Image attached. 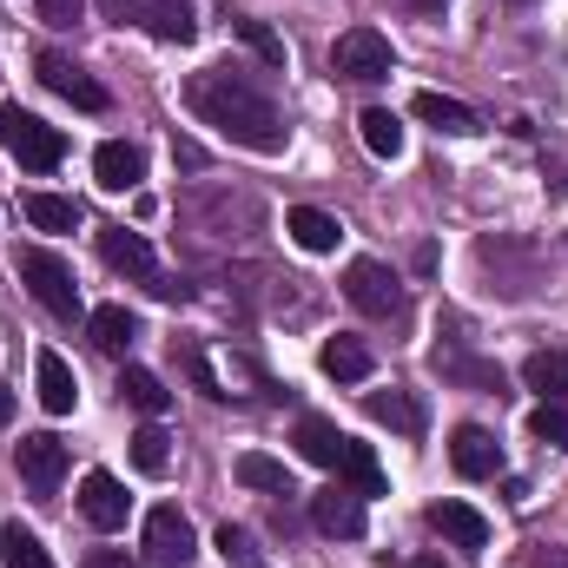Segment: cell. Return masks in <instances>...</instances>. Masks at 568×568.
<instances>
[{
	"label": "cell",
	"instance_id": "6",
	"mask_svg": "<svg viewBox=\"0 0 568 568\" xmlns=\"http://www.w3.org/2000/svg\"><path fill=\"white\" fill-rule=\"evenodd\" d=\"M331 73H337V80H357V87L390 80V40H384L377 27H351V33H337V47H331Z\"/></svg>",
	"mask_w": 568,
	"mask_h": 568
},
{
	"label": "cell",
	"instance_id": "32",
	"mask_svg": "<svg viewBox=\"0 0 568 568\" xmlns=\"http://www.w3.org/2000/svg\"><path fill=\"white\" fill-rule=\"evenodd\" d=\"M529 436H536V443H556V449H568V404H542V410L529 417Z\"/></svg>",
	"mask_w": 568,
	"mask_h": 568
},
{
	"label": "cell",
	"instance_id": "7",
	"mask_svg": "<svg viewBox=\"0 0 568 568\" xmlns=\"http://www.w3.org/2000/svg\"><path fill=\"white\" fill-rule=\"evenodd\" d=\"M344 297L364 311V317H397L404 311V284L390 265H377V258H351V272H344Z\"/></svg>",
	"mask_w": 568,
	"mask_h": 568
},
{
	"label": "cell",
	"instance_id": "34",
	"mask_svg": "<svg viewBox=\"0 0 568 568\" xmlns=\"http://www.w3.org/2000/svg\"><path fill=\"white\" fill-rule=\"evenodd\" d=\"M185 371H192V384H199L205 397H225V384L212 377V364H205V351H192V344H185Z\"/></svg>",
	"mask_w": 568,
	"mask_h": 568
},
{
	"label": "cell",
	"instance_id": "8",
	"mask_svg": "<svg viewBox=\"0 0 568 568\" xmlns=\"http://www.w3.org/2000/svg\"><path fill=\"white\" fill-rule=\"evenodd\" d=\"M33 73H40L67 106H80V113H106V87H100L80 60H67V53H53V47H47V53L33 60Z\"/></svg>",
	"mask_w": 568,
	"mask_h": 568
},
{
	"label": "cell",
	"instance_id": "25",
	"mask_svg": "<svg viewBox=\"0 0 568 568\" xmlns=\"http://www.w3.org/2000/svg\"><path fill=\"white\" fill-rule=\"evenodd\" d=\"M232 476H239L245 489H258V496H291V469L272 463V456H258V449H245V456L232 463Z\"/></svg>",
	"mask_w": 568,
	"mask_h": 568
},
{
	"label": "cell",
	"instance_id": "18",
	"mask_svg": "<svg viewBox=\"0 0 568 568\" xmlns=\"http://www.w3.org/2000/svg\"><path fill=\"white\" fill-rule=\"evenodd\" d=\"M410 113H417L424 126H436V133H456V140L483 133V120H476L463 100H449V93H417V100H410Z\"/></svg>",
	"mask_w": 568,
	"mask_h": 568
},
{
	"label": "cell",
	"instance_id": "13",
	"mask_svg": "<svg viewBox=\"0 0 568 568\" xmlns=\"http://www.w3.org/2000/svg\"><path fill=\"white\" fill-rule=\"evenodd\" d=\"M424 516H429V529H436L443 542H456V549H469V556H476V549L489 542V523H483V516H476L469 503H456V496H443V503H429Z\"/></svg>",
	"mask_w": 568,
	"mask_h": 568
},
{
	"label": "cell",
	"instance_id": "40",
	"mask_svg": "<svg viewBox=\"0 0 568 568\" xmlns=\"http://www.w3.org/2000/svg\"><path fill=\"white\" fill-rule=\"evenodd\" d=\"M523 7H529V0H523Z\"/></svg>",
	"mask_w": 568,
	"mask_h": 568
},
{
	"label": "cell",
	"instance_id": "5",
	"mask_svg": "<svg viewBox=\"0 0 568 568\" xmlns=\"http://www.w3.org/2000/svg\"><path fill=\"white\" fill-rule=\"evenodd\" d=\"M100 258L113 265V272H126V278L152 284V297H185V284H172L165 272H159V258H152V245H145L133 225H106L100 232Z\"/></svg>",
	"mask_w": 568,
	"mask_h": 568
},
{
	"label": "cell",
	"instance_id": "10",
	"mask_svg": "<svg viewBox=\"0 0 568 568\" xmlns=\"http://www.w3.org/2000/svg\"><path fill=\"white\" fill-rule=\"evenodd\" d=\"M145 556L159 568H185L199 556V536H192V523H185L172 503H159V509L145 516Z\"/></svg>",
	"mask_w": 568,
	"mask_h": 568
},
{
	"label": "cell",
	"instance_id": "19",
	"mask_svg": "<svg viewBox=\"0 0 568 568\" xmlns=\"http://www.w3.org/2000/svg\"><path fill=\"white\" fill-rule=\"evenodd\" d=\"M284 232H291L304 252H317V258L337 252V239H344V225H337L331 212H317V205H291V212H284Z\"/></svg>",
	"mask_w": 568,
	"mask_h": 568
},
{
	"label": "cell",
	"instance_id": "37",
	"mask_svg": "<svg viewBox=\"0 0 568 568\" xmlns=\"http://www.w3.org/2000/svg\"><path fill=\"white\" fill-rule=\"evenodd\" d=\"M404 7H410V13H443L449 0H404Z\"/></svg>",
	"mask_w": 568,
	"mask_h": 568
},
{
	"label": "cell",
	"instance_id": "3",
	"mask_svg": "<svg viewBox=\"0 0 568 568\" xmlns=\"http://www.w3.org/2000/svg\"><path fill=\"white\" fill-rule=\"evenodd\" d=\"M20 284L60 317V324H80L87 317V304H80V284H73V272H67V258H53V252H20Z\"/></svg>",
	"mask_w": 568,
	"mask_h": 568
},
{
	"label": "cell",
	"instance_id": "1",
	"mask_svg": "<svg viewBox=\"0 0 568 568\" xmlns=\"http://www.w3.org/2000/svg\"><path fill=\"white\" fill-rule=\"evenodd\" d=\"M185 106L205 120V126H219L232 145H245V152H258V159H278L284 152V120L278 106L252 87V80H239L232 67H212V73H192V87H185Z\"/></svg>",
	"mask_w": 568,
	"mask_h": 568
},
{
	"label": "cell",
	"instance_id": "24",
	"mask_svg": "<svg viewBox=\"0 0 568 568\" xmlns=\"http://www.w3.org/2000/svg\"><path fill=\"white\" fill-rule=\"evenodd\" d=\"M317 364H324V377H337V384H364V377H371V351H364L357 337H331V344L317 351Z\"/></svg>",
	"mask_w": 568,
	"mask_h": 568
},
{
	"label": "cell",
	"instance_id": "16",
	"mask_svg": "<svg viewBox=\"0 0 568 568\" xmlns=\"http://www.w3.org/2000/svg\"><path fill=\"white\" fill-rule=\"evenodd\" d=\"M93 179H100L106 192H133V185L145 179V152L126 145V140H106L100 152H93Z\"/></svg>",
	"mask_w": 568,
	"mask_h": 568
},
{
	"label": "cell",
	"instance_id": "14",
	"mask_svg": "<svg viewBox=\"0 0 568 568\" xmlns=\"http://www.w3.org/2000/svg\"><path fill=\"white\" fill-rule=\"evenodd\" d=\"M33 384H40V410H47V417H73L80 384H73V371H67L60 351H40V357H33Z\"/></svg>",
	"mask_w": 568,
	"mask_h": 568
},
{
	"label": "cell",
	"instance_id": "38",
	"mask_svg": "<svg viewBox=\"0 0 568 568\" xmlns=\"http://www.w3.org/2000/svg\"><path fill=\"white\" fill-rule=\"evenodd\" d=\"M7 417H13V390L0 384V424H7Z\"/></svg>",
	"mask_w": 568,
	"mask_h": 568
},
{
	"label": "cell",
	"instance_id": "4",
	"mask_svg": "<svg viewBox=\"0 0 568 568\" xmlns=\"http://www.w3.org/2000/svg\"><path fill=\"white\" fill-rule=\"evenodd\" d=\"M0 145H7L27 172H53V165L67 159V140H60L47 120H33L27 106H0Z\"/></svg>",
	"mask_w": 568,
	"mask_h": 568
},
{
	"label": "cell",
	"instance_id": "9",
	"mask_svg": "<svg viewBox=\"0 0 568 568\" xmlns=\"http://www.w3.org/2000/svg\"><path fill=\"white\" fill-rule=\"evenodd\" d=\"M13 463H20V476H27L33 496H53L60 476H67V443H60L53 429H27V436L13 443Z\"/></svg>",
	"mask_w": 568,
	"mask_h": 568
},
{
	"label": "cell",
	"instance_id": "23",
	"mask_svg": "<svg viewBox=\"0 0 568 568\" xmlns=\"http://www.w3.org/2000/svg\"><path fill=\"white\" fill-rule=\"evenodd\" d=\"M120 397H126L140 417H165V410H172V390H165L145 364H126V371H120Z\"/></svg>",
	"mask_w": 568,
	"mask_h": 568
},
{
	"label": "cell",
	"instance_id": "17",
	"mask_svg": "<svg viewBox=\"0 0 568 568\" xmlns=\"http://www.w3.org/2000/svg\"><path fill=\"white\" fill-rule=\"evenodd\" d=\"M87 337H93L106 357H126L133 337H140V317H133L126 304H100V311H87Z\"/></svg>",
	"mask_w": 568,
	"mask_h": 568
},
{
	"label": "cell",
	"instance_id": "22",
	"mask_svg": "<svg viewBox=\"0 0 568 568\" xmlns=\"http://www.w3.org/2000/svg\"><path fill=\"white\" fill-rule=\"evenodd\" d=\"M523 384L542 397V404H568V351H536L523 364Z\"/></svg>",
	"mask_w": 568,
	"mask_h": 568
},
{
	"label": "cell",
	"instance_id": "20",
	"mask_svg": "<svg viewBox=\"0 0 568 568\" xmlns=\"http://www.w3.org/2000/svg\"><path fill=\"white\" fill-rule=\"evenodd\" d=\"M344 429L337 424H324V417H297V456L304 463H317V469H337L344 463Z\"/></svg>",
	"mask_w": 568,
	"mask_h": 568
},
{
	"label": "cell",
	"instance_id": "2",
	"mask_svg": "<svg viewBox=\"0 0 568 568\" xmlns=\"http://www.w3.org/2000/svg\"><path fill=\"white\" fill-rule=\"evenodd\" d=\"M100 20H113V27H145V33L165 40V47L199 40V13H192V0H100Z\"/></svg>",
	"mask_w": 568,
	"mask_h": 568
},
{
	"label": "cell",
	"instance_id": "39",
	"mask_svg": "<svg viewBox=\"0 0 568 568\" xmlns=\"http://www.w3.org/2000/svg\"><path fill=\"white\" fill-rule=\"evenodd\" d=\"M410 568H443V562H410Z\"/></svg>",
	"mask_w": 568,
	"mask_h": 568
},
{
	"label": "cell",
	"instance_id": "21",
	"mask_svg": "<svg viewBox=\"0 0 568 568\" xmlns=\"http://www.w3.org/2000/svg\"><path fill=\"white\" fill-rule=\"evenodd\" d=\"M364 410H371L377 424H390L397 436H424V404H417L410 390H371Z\"/></svg>",
	"mask_w": 568,
	"mask_h": 568
},
{
	"label": "cell",
	"instance_id": "36",
	"mask_svg": "<svg viewBox=\"0 0 568 568\" xmlns=\"http://www.w3.org/2000/svg\"><path fill=\"white\" fill-rule=\"evenodd\" d=\"M80 568H140V562H133L126 549H87V562Z\"/></svg>",
	"mask_w": 568,
	"mask_h": 568
},
{
	"label": "cell",
	"instance_id": "26",
	"mask_svg": "<svg viewBox=\"0 0 568 568\" xmlns=\"http://www.w3.org/2000/svg\"><path fill=\"white\" fill-rule=\"evenodd\" d=\"M27 225H33V232H73V225H80V199L27 192Z\"/></svg>",
	"mask_w": 568,
	"mask_h": 568
},
{
	"label": "cell",
	"instance_id": "33",
	"mask_svg": "<svg viewBox=\"0 0 568 568\" xmlns=\"http://www.w3.org/2000/svg\"><path fill=\"white\" fill-rule=\"evenodd\" d=\"M219 556H225L232 568H265V562H258V549H252V536H245V529H232V523L219 529Z\"/></svg>",
	"mask_w": 568,
	"mask_h": 568
},
{
	"label": "cell",
	"instance_id": "12",
	"mask_svg": "<svg viewBox=\"0 0 568 568\" xmlns=\"http://www.w3.org/2000/svg\"><path fill=\"white\" fill-rule=\"evenodd\" d=\"M449 463H456V476L483 483V476H496V469H503V443H496L483 424H463L456 436H449Z\"/></svg>",
	"mask_w": 568,
	"mask_h": 568
},
{
	"label": "cell",
	"instance_id": "28",
	"mask_svg": "<svg viewBox=\"0 0 568 568\" xmlns=\"http://www.w3.org/2000/svg\"><path fill=\"white\" fill-rule=\"evenodd\" d=\"M337 469L351 476L357 496H384V463L371 456V443H344V463H337Z\"/></svg>",
	"mask_w": 568,
	"mask_h": 568
},
{
	"label": "cell",
	"instance_id": "29",
	"mask_svg": "<svg viewBox=\"0 0 568 568\" xmlns=\"http://www.w3.org/2000/svg\"><path fill=\"white\" fill-rule=\"evenodd\" d=\"M0 562L7 568H53V556H47V542L33 536V529H0Z\"/></svg>",
	"mask_w": 568,
	"mask_h": 568
},
{
	"label": "cell",
	"instance_id": "15",
	"mask_svg": "<svg viewBox=\"0 0 568 568\" xmlns=\"http://www.w3.org/2000/svg\"><path fill=\"white\" fill-rule=\"evenodd\" d=\"M80 516H87L93 529H126V489H120V476L93 469V476L80 483Z\"/></svg>",
	"mask_w": 568,
	"mask_h": 568
},
{
	"label": "cell",
	"instance_id": "31",
	"mask_svg": "<svg viewBox=\"0 0 568 568\" xmlns=\"http://www.w3.org/2000/svg\"><path fill=\"white\" fill-rule=\"evenodd\" d=\"M232 33H239V40H245V47H252L265 67H284V40L265 27V20H245V13H232Z\"/></svg>",
	"mask_w": 568,
	"mask_h": 568
},
{
	"label": "cell",
	"instance_id": "27",
	"mask_svg": "<svg viewBox=\"0 0 568 568\" xmlns=\"http://www.w3.org/2000/svg\"><path fill=\"white\" fill-rule=\"evenodd\" d=\"M357 133H364V145H371L377 159H397V152H404V120H397L390 106H364Z\"/></svg>",
	"mask_w": 568,
	"mask_h": 568
},
{
	"label": "cell",
	"instance_id": "30",
	"mask_svg": "<svg viewBox=\"0 0 568 568\" xmlns=\"http://www.w3.org/2000/svg\"><path fill=\"white\" fill-rule=\"evenodd\" d=\"M165 443H172V436H165L159 424H145L140 436H133V469H140V476H165V463H172Z\"/></svg>",
	"mask_w": 568,
	"mask_h": 568
},
{
	"label": "cell",
	"instance_id": "35",
	"mask_svg": "<svg viewBox=\"0 0 568 568\" xmlns=\"http://www.w3.org/2000/svg\"><path fill=\"white\" fill-rule=\"evenodd\" d=\"M80 13H87V0H40V20L47 27H73Z\"/></svg>",
	"mask_w": 568,
	"mask_h": 568
},
{
	"label": "cell",
	"instance_id": "11",
	"mask_svg": "<svg viewBox=\"0 0 568 568\" xmlns=\"http://www.w3.org/2000/svg\"><path fill=\"white\" fill-rule=\"evenodd\" d=\"M311 523H317L324 536H337V542H357V536L371 529L364 496H357V489H344V483H331V489H317V496H311Z\"/></svg>",
	"mask_w": 568,
	"mask_h": 568
}]
</instances>
